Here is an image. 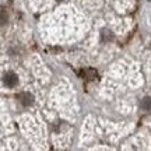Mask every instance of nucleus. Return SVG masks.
<instances>
[{
  "instance_id": "2",
  "label": "nucleus",
  "mask_w": 151,
  "mask_h": 151,
  "mask_svg": "<svg viewBox=\"0 0 151 151\" xmlns=\"http://www.w3.org/2000/svg\"><path fill=\"white\" fill-rule=\"evenodd\" d=\"M18 99H20V102H21L22 105H25V106L32 104V95H31V94H27V92H24V94H20Z\"/></svg>"
},
{
  "instance_id": "3",
  "label": "nucleus",
  "mask_w": 151,
  "mask_h": 151,
  "mask_svg": "<svg viewBox=\"0 0 151 151\" xmlns=\"http://www.w3.org/2000/svg\"><path fill=\"white\" fill-rule=\"evenodd\" d=\"M141 108L146 109V111H150L151 109V97H146L141 101Z\"/></svg>"
},
{
  "instance_id": "1",
  "label": "nucleus",
  "mask_w": 151,
  "mask_h": 151,
  "mask_svg": "<svg viewBox=\"0 0 151 151\" xmlns=\"http://www.w3.org/2000/svg\"><path fill=\"white\" fill-rule=\"evenodd\" d=\"M18 83V77L14 73H6L4 74V84L7 87H16Z\"/></svg>"
}]
</instances>
